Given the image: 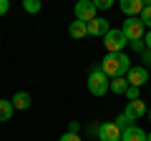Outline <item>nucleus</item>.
I'll use <instances>...</instances> for the list:
<instances>
[{
	"label": "nucleus",
	"mask_w": 151,
	"mask_h": 141,
	"mask_svg": "<svg viewBox=\"0 0 151 141\" xmlns=\"http://www.w3.org/2000/svg\"><path fill=\"white\" fill-rule=\"evenodd\" d=\"M131 68V58L121 50V53H106V58L101 60V70L106 73L108 78H116V76H126Z\"/></svg>",
	"instance_id": "f257e3e1"
},
{
	"label": "nucleus",
	"mask_w": 151,
	"mask_h": 141,
	"mask_svg": "<svg viewBox=\"0 0 151 141\" xmlns=\"http://www.w3.org/2000/svg\"><path fill=\"white\" fill-rule=\"evenodd\" d=\"M108 83H111V78L101 70V65H96V68L88 70L86 86H88V91H91V96H106L108 93Z\"/></svg>",
	"instance_id": "f03ea898"
},
{
	"label": "nucleus",
	"mask_w": 151,
	"mask_h": 141,
	"mask_svg": "<svg viewBox=\"0 0 151 141\" xmlns=\"http://www.w3.org/2000/svg\"><path fill=\"white\" fill-rule=\"evenodd\" d=\"M103 45H106L108 53H121V50L129 45V40H126V35H124L121 28H111V30L103 35Z\"/></svg>",
	"instance_id": "7ed1b4c3"
},
{
	"label": "nucleus",
	"mask_w": 151,
	"mask_h": 141,
	"mask_svg": "<svg viewBox=\"0 0 151 141\" xmlns=\"http://www.w3.org/2000/svg\"><path fill=\"white\" fill-rule=\"evenodd\" d=\"M121 30H124L126 40H144V35H146V25L141 23V18H126Z\"/></svg>",
	"instance_id": "20e7f679"
},
{
	"label": "nucleus",
	"mask_w": 151,
	"mask_h": 141,
	"mask_svg": "<svg viewBox=\"0 0 151 141\" xmlns=\"http://www.w3.org/2000/svg\"><path fill=\"white\" fill-rule=\"evenodd\" d=\"M98 134V141H121V129L113 121H106V124H98L96 129Z\"/></svg>",
	"instance_id": "39448f33"
},
{
	"label": "nucleus",
	"mask_w": 151,
	"mask_h": 141,
	"mask_svg": "<svg viewBox=\"0 0 151 141\" xmlns=\"http://www.w3.org/2000/svg\"><path fill=\"white\" fill-rule=\"evenodd\" d=\"M126 81H129V86L141 88L146 81H149V70H146L144 65H131V68H129V73H126Z\"/></svg>",
	"instance_id": "423d86ee"
},
{
	"label": "nucleus",
	"mask_w": 151,
	"mask_h": 141,
	"mask_svg": "<svg viewBox=\"0 0 151 141\" xmlns=\"http://www.w3.org/2000/svg\"><path fill=\"white\" fill-rule=\"evenodd\" d=\"M76 18L83 23L93 20L96 18V5H93V0H78L76 3Z\"/></svg>",
	"instance_id": "0eeeda50"
},
{
	"label": "nucleus",
	"mask_w": 151,
	"mask_h": 141,
	"mask_svg": "<svg viewBox=\"0 0 151 141\" xmlns=\"http://www.w3.org/2000/svg\"><path fill=\"white\" fill-rule=\"evenodd\" d=\"M146 111H149V109H146V103L141 101V98H136V101H129V103H126L124 114H126V119H129L131 124H134V121H139L141 116L146 114Z\"/></svg>",
	"instance_id": "6e6552de"
},
{
	"label": "nucleus",
	"mask_w": 151,
	"mask_h": 141,
	"mask_svg": "<svg viewBox=\"0 0 151 141\" xmlns=\"http://www.w3.org/2000/svg\"><path fill=\"white\" fill-rule=\"evenodd\" d=\"M119 8L126 18H139L144 10V0H119Z\"/></svg>",
	"instance_id": "1a4fd4ad"
},
{
	"label": "nucleus",
	"mask_w": 151,
	"mask_h": 141,
	"mask_svg": "<svg viewBox=\"0 0 151 141\" xmlns=\"http://www.w3.org/2000/svg\"><path fill=\"white\" fill-rule=\"evenodd\" d=\"M111 30V25H108L106 18H93V20H88V35H93V38H103L106 33Z\"/></svg>",
	"instance_id": "9d476101"
},
{
	"label": "nucleus",
	"mask_w": 151,
	"mask_h": 141,
	"mask_svg": "<svg viewBox=\"0 0 151 141\" xmlns=\"http://www.w3.org/2000/svg\"><path fill=\"white\" fill-rule=\"evenodd\" d=\"M121 141H146V131L141 129V126L131 124L129 129L121 131Z\"/></svg>",
	"instance_id": "9b49d317"
},
{
	"label": "nucleus",
	"mask_w": 151,
	"mask_h": 141,
	"mask_svg": "<svg viewBox=\"0 0 151 141\" xmlns=\"http://www.w3.org/2000/svg\"><path fill=\"white\" fill-rule=\"evenodd\" d=\"M68 33H70V38H76V40L88 38V23H83V20H78V18H76V20L68 25Z\"/></svg>",
	"instance_id": "f8f14e48"
},
{
	"label": "nucleus",
	"mask_w": 151,
	"mask_h": 141,
	"mask_svg": "<svg viewBox=\"0 0 151 141\" xmlns=\"http://www.w3.org/2000/svg\"><path fill=\"white\" fill-rule=\"evenodd\" d=\"M30 101H33V98H30V93H28V91H18L15 96L10 98V103H13V109H15V111L30 109Z\"/></svg>",
	"instance_id": "ddd939ff"
},
{
	"label": "nucleus",
	"mask_w": 151,
	"mask_h": 141,
	"mask_svg": "<svg viewBox=\"0 0 151 141\" xmlns=\"http://www.w3.org/2000/svg\"><path fill=\"white\" fill-rule=\"evenodd\" d=\"M126 88H129L126 76H116V78H111V83H108V91H113V93H126Z\"/></svg>",
	"instance_id": "4468645a"
},
{
	"label": "nucleus",
	"mask_w": 151,
	"mask_h": 141,
	"mask_svg": "<svg viewBox=\"0 0 151 141\" xmlns=\"http://www.w3.org/2000/svg\"><path fill=\"white\" fill-rule=\"evenodd\" d=\"M13 103L8 101V98H0V121H10V116H13Z\"/></svg>",
	"instance_id": "2eb2a0df"
},
{
	"label": "nucleus",
	"mask_w": 151,
	"mask_h": 141,
	"mask_svg": "<svg viewBox=\"0 0 151 141\" xmlns=\"http://www.w3.org/2000/svg\"><path fill=\"white\" fill-rule=\"evenodd\" d=\"M40 8H43V3H40V0H23V10L30 13V15L40 13Z\"/></svg>",
	"instance_id": "dca6fc26"
},
{
	"label": "nucleus",
	"mask_w": 151,
	"mask_h": 141,
	"mask_svg": "<svg viewBox=\"0 0 151 141\" xmlns=\"http://www.w3.org/2000/svg\"><path fill=\"white\" fill-rule=\"evenodd\" d=\"M139 18H141V23H144V25L151 30V5H144V10H141Z\"/></svg>",
	"instance_id": "f3484780"
},
{
	"label": "nucleus",
	"mask_w": 151,
	"mask_h": 141,
	"mask_svg": "<svg viewBox=\"0 0 151 141\" xmlns=\"http://www.w3.org/2000/svg\"><path fill=\"white\" fill-rule=\"evenodd\" d=\"M113 124H116L121 131H124V129H129V126H131V121L126 119V114H121V116H116V121H113Z\"/></svg>",
	"instance_id": "a211bd4d"
},
{
	"label": "nucleus",
	"mask_w": 151,
	"mask_h": 141,
	"mask_svg": "<svg viewBox=\"0 0 151 141\" xmlns=\"http://www.w3.org/2000/svg\"><path fill=\"white\" fill-rule=\"evenodd\" d=\"M129 45H131V50H134V53H144L146 50V45H144V40H129Z\"/></svg>",
	"instance_id": "6ab92c4d"
},
{
	"label": "nucleus",
	"mask_w": 151,
	"mask_h": 141,
	"mask_svg": "<svg viewBox=\"0 0 151 141\" xmlns=\"http://www.w3.org/2000/svg\"><path fill=\"white\" fill-rule=\"evenodd\" d=\"M93 5H96V10H108V8H113V0H93Z\"/></svg>",
	"instance_id": "aec40b11"
},
{
	"label": "nucleus",
	"mask_w": 151,
	"mask_h": 141,
	"mask_svg": "<svg viewBox=\"0 0 151 141\" xmlns=\"http://www.w3.org/2000/svg\"><path fill=\"white\" fill-rule=\"evenodd\" d=\"M126 98H129V101L141 98V96H139V88H136V86H129V88H126Z\"/></svg>",
	"instance_id": "412c9836"
},
{
	"label": "nucleus",
	"mask_w": 151,
	"mask_h": 141,
	"mask_svg": "<svg viewBox=\"0 0 151 141\" xmlns=\"http://www.w3.org/2000/svg\"><path fill=\"white\" fill-rule=\"evenodd\" d=\"M141 60H144V68H149V65H151V50H149V48L141 53Z\"/></svg>",
	"instance_id": "4be33fe9"
},
{
	"label": "nucleus",
	"mask_w": 151,
	"mask_h": 141,
	"mask_svg": "<svg viewBox=\"0 0 151 141\" xmlns=\"http://www.w3.org/2000/svg\"><path fill=\"white\" fill-rule=\"evenodd\" d=\"M58 141H81V139H78V134H68V131H65Z\"/></svg>",
	"instance_id": "5701e85b"
},
{
	"label": "nucleus",
	"mask_w": 151,
	"mask_h": 141,
	"mask_svg": "<svg viewBox=\"0 0 151 141\" xmlns=\"http://www.w3.org/2000/svg\"><path fill=\"white\" fill-rule=\"evenodd\" d=\"M78 131H81V124H78V121H70L68 124V134H78Z\"/></svg>",
	"instance_id": "b1692460"
},
{
	"label": "nucleus",
	"mask_w": 151,
	"mask_h": 141,
	"mask_svg": "<svg viewBox=\"0 0 151 141\" xmlns=\"http://www.w3.org/2000/svg\"><path fill=\"white\" fill-rule=\"evenodd\" d=\"M10 10V0H0V15H5Z\"/></svg>",
	"instance_id": "393cba45"
},
{
	"label": "nucleus",
	"mask_w": 151,
	"mask_h": 141,
	"mask_svg": "<svg viewBox=\"0 0 151 141\" xmlns=\"http://www.w3.org/2000/svg\"><path fill=\"white\" fill-rule=\"evenodd\" d=\"M144 45L151 50V30H146V35H144Z\"/></svg>",
	"instance_id": "a878e982"
},
{
	"label": "nucleus",
	"mask_w": 151,
	"mask_h": 141,
	"mask_svg": "<svg viewBox=\"0 0 151 141\" xmlns=\"http://www.w3.org/2000/svg\"><path fill=\"white\" fill-rule=\"evenodd\" d=\"M144 5H151V0H144Z\"/></svg>",
	"instance_id": "bb28decb"
},
{
	"label": "nucleus",
	"mask_w": 151,
	"mask_h": 141,
	"mask_svg": "<svg viewBox=\"0 0 151 141\" xmlns=\"http://www.w3.org/2000/svg\"><path fill=\"white\" fill-rule=\"evenodd\" d=\"M146 141H151V134H146Z\"/></svg>",
	"instance_id": "cd10ccee"
},
{
	"label": "nucleus",
	"mask_w": 151,
	"mask_h": 141,
	"mask_svg": "<svg viewBox=\"0 0 151 141\" xmlns=\"http://www.w3.org/2000/svg\"><path fill=\"white\" fill-rule=\"evenodd\" d=\"M146 114H149V119H151V109H149V111H146Z\"/></svg>",
	"instance_id": "c85d7f7f"
}]
</instances>
